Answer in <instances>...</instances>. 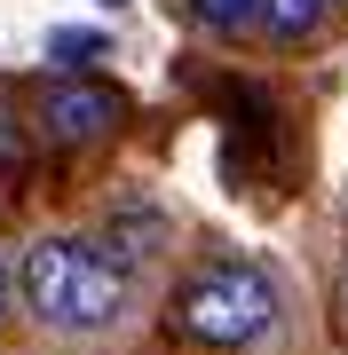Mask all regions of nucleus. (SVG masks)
I'll return each instance as SVG.
<instances>
[{"mask_svg":"<svg viewBox=\"0 0 348 355\" xmlns=\"http://www.w3.org/2000/svg\"><path fill=\"white\" fill-rule=\"evenodd\" d=\"M16 308L48 340H111L135 308V261H119L111 237H32L16 261Z\"/></svg>","mask_w":348,"mask_h":355,"instance_id":"1","label":"nucleus"},{"mask_svg":"<svg viewBox=\"0 0 348 355\" xmlns=\"http://www.w3.org/2000/svg\"><path fill=\"white\" fill-rule=\"evenodd\" d=\"M167 316H174V331H182L190 347L238 355V347H254V340H270V331H277V284H270V268H261V261L222 253V261H198L190 277L174 284Z\"/></svg>","mask_w":348,"mask_h":355,"instance_id":"2","label":"nucleus"},{"mask_svg":"<svg viewBox=\"0 0 348 355\" xmlns=\"http://www.w3.org/2000/svg\"><path fill=\"white\" fill-rule=\"evenodd\" d=\"M32 127L48 150H95L127 127V95L103 87V79H48L32 103Z\"/></svg>","mask_w":348,"mask_h":355,"instance_id":"3","label":"nucleus"},{"mask_svg":"<svg viewBox=\"0 0 348 355\" xmlns=\"http://www.w3.org/2000/svg\"><path fill=\"white\" fill-rule=\"evenodd\" d=\"M324 16H333V0H261V32L270 40H309Z\"/></svg>","mask_w":348,"mask_h":355,"instance_id":"4","label":"nucleus"},{"mask_svg":"<svg viewBox=\"0 0 348 355\" xmlns=\"http://www.w3.org/2000/svg\"><path fill=\"white\" fill-rule=\"evenodd\" d=\"M190 24H198V32H214V40L261 32V0H190Z\"/></svg>","mask_w":348,"mask_h":355,"instance_id":"5","label":"nucleus"},{"mask_svg":"<svg viewBox=\"0 0 348 355\" xmlns=\"http://www.w3.org/2000/svg\"><path fill=\"white\" fill-rule=\"evenodd\" d=\"M48 48H56V64H79V71H88L95 55H103V40H95V32H88V40H79V32H56Z\"/></svg>","mask_w":348,"mask_h":355,"instance_id":"6","label":"nucleus"},{"mask_svg":"<svg viewBox=\"0 0 348 355\" xmlns=\"http://www.w3.org/2000/svg\"><path fill=\"white\" fill-rule=\"evenodd\" d=\"M8 308H16V268L0 261V324H8Z\"/></svg>","mask_w":348,"mask_h":355,"instance_id":"7","label":"nucleus"}]
</instances>
